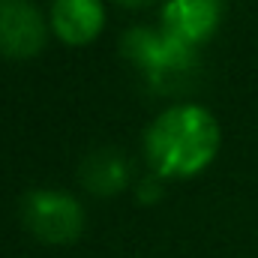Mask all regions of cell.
Listing matches in <instances>:
<instances>
[{
    "label": "cell",
    "mask_w": 258,
    "mask_h": 258,
    "mask_svg": "<svg viewBox=\"0 0 258 258\" xmlns=\"http://www.w3.org/2000/svg\"><path fill=\"white\" fill-rule=\"evenodd\" d=\"M48 24L63 45H90L105 27V3L102 0H54Z\"/></svg>",
    "instance_id": "6"
},
{
    "label": "cell",
    "mask_w": 258,
    "mask_h": 258,
    "mask_svg": "<svg viewBox=\"0 0 258 258\" xmlns=\"http://www.w3.org/2000/svg\"><path fill=\"white\" fill-rule=\"evenodd\" d=\"M21 219L27 231L51 246L75 243L84 231V207L75 195L60 189H33L24 195Z\"/></svg>",
    "instance_id": "2"
},
{
    "label": "cell",
    "mask_w": 258,
    "mask_h": 258,
    "mask_svg": "<svg viewBox=\"0 0 258 258\" xmlns=\"http://www.w3.org/2000/svg\"><path fill=\"white\" fill-rule=\"evenodd\" d=\"M117 3H123V6H132V9H138V6H150V3H156V0H117ZM165 3V0H162Z\"/></svg>",
    "instance_id": "8"
},
{
    "label": "cell",
    "mask_w": 258,
    "mask_h": 258,
    "mask_svg": "<svg viewBox=\"0 0 258 258\" xmlns=\"http://www.w3.org/2000/svg\"><path fill=\"white\" fill-rule=\"evenodd\" d=\"M81 183L93 195H117L129 183V165L126 159L114 150H96L84 159L81 165Z\"/></svg>",
    "instance_id": "7"
},
{
    "label": "cell",
    "mask_w": 258,
    "mask_h": 258,
    "mask_svg": "<svg viewBox=\"0 0 258 258\" xmlns=\"http://www.w3.org/2000/svg\"><path fill=\"white\" fill-rule=\"evenodd\" d=\"M123 54L132 63H138L147 78L156 87H171V81L180 75H186L195 66V48L180 42L177 36L159 30H147V27H135L123 36Z\"/></svg>",
    "instance_id": "3"
},
{
    "label": "cell",
    "mask_w": 258,
    "mask_h": 258,
    "mask_svg": "<svg viewBox=\"0 0 258 258\" xmlns=\"http://www.w3.org/2000/svg\"><path fill=\"white\" fill-rule=\"evenodd\" d=\"M48 24L30 0H0V54L9 60L36 57L45 48Z\"/></svg>",
    "instance_id": "4"
},
{
    "label": "cell",
    "mask_w": 258,
    "mask_h": 258,
    "mask_svg": "<svg viewBox=\"0 0 258 258\" xmlns=\"http://www.w3.org/2000/svg\"><path fill=\"white\" fill-rule=\"evenodd\" d=\"M222 129L216 117L195 102L165 108L144 132V156L156 177L186 180L201 174L219 153Z\"/></svg>",
    "instance_id": "1"
},
{
    "label": "cell",
    "mask_w": 258,
    "mask_h": 258,
    "mask_svg": "<svg viewBox=\"0 0 258 258\" xmlns=\"http://www.w3.org/2000/svg\"><path fill=\"white\" fill-rule=\"evenodd\" d=\"M219 15H222V0H165L159 27L177 36L180 42L198 48L216 33Z\"/></svg>",
    "instance_id": "5"
}]
</instances>
